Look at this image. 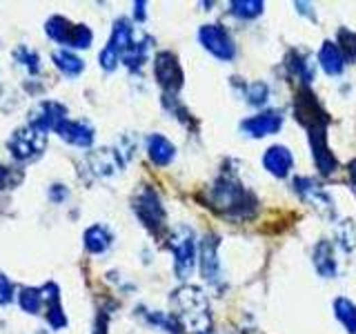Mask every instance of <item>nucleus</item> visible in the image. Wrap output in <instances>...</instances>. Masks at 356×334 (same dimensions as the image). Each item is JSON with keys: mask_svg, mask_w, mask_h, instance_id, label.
Masks as SVG:
<instances>
[{"mask_svg": "<svg viewBox=\"0 0 356 334\" xmlns=\"http://www.w3.org/2000/svg\"><path fill=\"white\" fill-rule=\"evenodd\" d=\"M200 198L205 200L209 209H214L218 216L227 221H248L256 214V207H259L256 194L250 192L238 178L227 174L216 178Z\"/></svg>", "mask_w": 356, "mask_h": 334, "instance_id": "nucleus-1", "label": "nucleus"}, {"mask_svg": "<svg viewBox=\"0 0 356 334\" xmlns=\"http://www.w3.org/2000/svg\"><path fill=\"white\" fill-rule=\"evenodd\" d=\"M172 317L187 334H209L211 312L205 292L198 285H181L172 294Z\"/></svg>", "mask_w": 356, "mask_h": 334, "instance_id": "nucleus-2", "label": "nucleus"}, {"mask_svg": "<svg viewBox=\"0 0 356 334\" xmlns=\"http://www.w3.org/2000/svg\"><path fill=\"white\" fill-rule=\"evenodd\" d=\"M167 245L174 254V270L178 278H187L192 274V270L198 263V245H196V237L194 230L187 225H178L170 239H167Z\"/></svg>", "mask_w": 356, "mask_h": 334, "instance_id": "nucleus-3", "label": "nucleus"}, {"mask_svg": "<svg viewBox=\"0 0 356 334\" xmlns=\"http://www.w3.org/2000/svg\"><path fill=\"white\" fill-rule=\"evenodd\" d=\"M131 207H134V212H136V216L140 218L143 225L147 228L154 237H159L165 228L167 212L163 207L161 196L156 194V189H152L149 185L140 187L131 198Z\"/></svg>", "mask_w": 356, "mask_h": 334, "instance_id": "nucleus-4", "label": "nucleus"}, {"mask_svg": "<svg viewBox=\"0 0 356 334\" xmlns=\"http://www.w3.org/2000/svg\"><path fill=\"white\" fill-rule=\"evenodd\" d=\"M44 145H47V134L31 125L16 129L7 141V148L18 163H29L33 159H38L44 152Z\"/></svg>", "mask_w": 356, "mask_h": 334, "instance_id": "nucleus-5", "label": "nucleus"}, {"mask_svg": "<svg viewBox=\"0 0 356 334\" xmlns=\"http://www.w3.org/2000/svg\"><path fill=\"white\" fill-rule=\"evenodd\" d=\"M154 74L156 81L163 87L165 96H176L185 83V74L178 56L174 51H159L154 58Z\"/></svg>", "mask_w": 356, "mask_h": 334, "instance_id": "nucleus-6", "label": "nucleus"}, {"mask_svg": "<svg viewBox=\"0 0 356 334\" xmlns=\"http://www.w3.org/2000/svg\"><path fill=\"white\" fill-rule=\"evenodd\" d=\"M198 42L203 45L214 58L229 63L236 56V45H234L229 31L222 25H200L198 27Z\"/></svg>", "mask_w": 356, "mask_h": 334, "instance_id": "nucleus-7", "label": "nucleus"}, {"mask_svg": "<svg viewBox=\"0 0 356 334\" xmlns=\"http://www.w3.org/2000/svg\"><path fill=\"white\" fill-rule=\"evenodd\" d=\"M292 185H294V192L303 198L312 209H316L321 216H327V218L334 216V200L330 198V194L325 192V189L314 181V178L296 176L292 181Z\"/></svg>", "mask_w": 356, "mask_h": 334, "instance_id": "nucleus-8", "label": "nucleus"}, {"mask_svg": "<svg viewBox=\"0 0 356 334\" xmlns=\"http://www.w3.org/2000/svg\"><path fill=\"white\" fill-rule=\"evenodd\" d=\"M283 111L281 109H265L261 114H254L241 122V132L250 138H265L270 134H276L283 127Z\"/></svg>", "mask_w": 356, "mask_h": 334, "instance_id": "nucleus-9", "label": "nucleus"}, {"mask_svg": "<svg viewBox=\"0 0 356 334\" xmlns=\"http://www.w3.org/2000/svg\"><path fill=\"white\" fill-rule=\"evenodd\" d=\"M220 239L216 234H205L198 245V270L207 283H218L220 278V261H218Z\"/></svg>", "mask_w": 356, "mask_h": 334, "instance_id": "nucleus-10", "label": "nucleus"}, {"mask_svg": "<svg viewBox=\"0 0 356 334\" xmlns=\"http://www.w3.org/2000/svg\"><path fill=\"white\" fill-rule=\"evenodd\" d=\"M87 170L92 176H98V178H111L116 176L125 161H122V156L118 150L114 148H100V150H94L87 154Z\"/></svg>", "mask_w": 356, "mask_h": 334, "instance_id": "nucleus-11", "label": "nucleus"}, {"mask_svg": "<svg viewBox=\"0 0 356 334\" xmlns=\"http://www.w3.org/2000/svg\"><path fill=\"white\" fill-rule=\"evenodd\" d=\"M307 138H309V148L312 156H314V163L318 167L321 174L332 176L337 172V159L327 148V127H316V129H307Z\"/></svg>", "mask_w": 356, "mask_h": 334, "instance_id": "nucleus-12", "label": "nucleus"}, {"mask_svg": "<svg viewBox=\"0 0 356 334\" xmlns=\"http://www.w3.org/2000/svg\"><path fill=\"white\" fill-rule=\"evenodd\" d=\"M67 120V107L56 103V100H44L36 109L31 111L29 125L36 127L40 132H49V129H58L60 122Z\"/></svg>", "mask_w": 356, "mask_h": 334, "instance_id": "nucleus-13", "label": "nucleus"}, {"mask_svg": "<svg viewBox=\"0 0 356 334\" xmlns=\"http://www.w3.org/2000/svg\"><path fill=\"white\" fill-rule=\"evenodd\" d=\"M263 167L272 176L285 178L289 176V172H292V167H294V154L289 152V148H285V145H272V148H267L263 154Z\"/></svg>", "mask_w": 356, "mask_h": 334, "instance_id": "nucleus-14", "label": "nucleus"}, {"mask_svg": "<svg viewBox=\"0 0 356 334\" xmlns=\"http://www.w3.org/2000/svg\"><path fill=\"white\" fill-rule=\"evenodd\" d=\"M56 134L67 141L70 145H76V148H89L94 143V127L85 120H72L67 118L65 122H60Z\"/></svg>", "mask_w": 356, "mask_h": 334, "instance_id": "nucleus-15", "label": "nucleus"}, {"mask_svg": "<svg viewBox=\"0 0 356 334\" xmlns=\"http://www.w3.org/2000/svg\"><path fill=\"white\" fill-rule=\"evenodd\" d=\"M312 263H314L316 272L323 276V278H334L339 274V261L337 256H334V248L330 241H318L314 245V252H312Z\"/></svg>", "mask_w": 356, "mask_h": 334, "instance_id": "nucleus-16", "label": "nucleus"}, {"mask_svg": "<svg viewBox=\"0 0 356 334\" xmlns=\"http://www.w3.org/2000/svg\"><path fill=\"white\" fill-rule=\"evenodd\" d=\"M318 63H321V70L327 76H341L345 72V63L348 61H345V56L339 49L337 42L325 40L318 49Z\"/></svg>", "mask_w": 356, "mask_h": 334, "instance_id": "nucleus-17", "label": "nucleus"}, {"mask_svg": "<svg viewBox=\"0 0 356 334\" xmlns=\"http://www.w3.org/2000/svg\"><path fill=\"white\" fill-rule=\"evenodd\" d=\"M147 156L154 165L165 167L174 161L176 156V148L170 138H165L163 134H149L147 136Z\"/></svg>", "mask_w": 356, "mask_h": 334, "instance_id": "nucleus-18", "label": "nucleus"}, {"mask_svg": "<svg viewBox=\"0 0 356 334\" xmlns=\"http://www.w3.org/2000/svg\"><path fill=\"white\" fill-rule=\"evenodd\" d=\"M134 45V27H131V20L129 18H118L111 27V36L107 47H111L116 54H125L129 47Z\"/></svg>", "mask_w": 356, "mask_h": 334, "instance_id": "nucleus-19", "label": "nucleus"}, {"mask_svg": "<svg viewBox=\"0 0 356 334\" xmlns=\"http://www.w3.org/2000/svg\"><path fill=\"white\" fill-rule=\"evenodd\" d=\"M85 250L89 254H103L111 248L114 234H111L105 225H92L85 230Z\"/></svg>", "mask_w": 356, "mask_h": 334, "instance_id": "nucleus-20", "label": "nucleus"}, {"mask_svg": "<svg viewBox=\"0 0 356 334\" xmlns=\"http://www.w3.org/2000/svg\"><path fill=\"white\" fill-rule=\"evenodd\" d=\"M152 38H140V40H134L131 47L120 56V63L127 67L129 72H138L140 67L145 65V61H147L149 56V49H152Z\"/></svg>", "mask_w": 356, "mask_h": 334, "instance_id": "nucleus-21", "label": "nucleus"}, {"mask_svg": "<svg viewBox=\"0 0 356 334\" xmlns=\"http://www.w3.org/2000/svg\"><path fill=\"white\" fill-rule=\"evenodd\" d=\"M51 61H54V65L58 67V70H60L65 76H70V78L81 76L83 70H85V63H83L81 56H76V54L70 51V49H58V51H54V54H51Z\"/></svg>", "mask_w": 356, "mask_h": 334, "instance_id": "nucleus-22", "label": "nucleus"}, {"mask_svg": "<svg viewBox=\"0 0 356 334\" xmlns=\"http://www.w3.org/2000/svg\"><path fill=\"white\" fill-rule=\"evenodd\" d=\"M74 29H76L74 22H70V20L63 18V16H51L47 20V25H44V31H47V36L54 42H58V45H70L72 42V36H74Z\"/></svg>", "mask_w": 356, "mask_h": 334, "instance_id": "nucleus-23", "label": "nucleus"}, {"mask_svg": "<svg viewBox=\"0 0 356 334\" xmlns=\"http://www.w3.org/2000/svg\"><path fill=\"white\" fill-rule=\"evenodd\" d=\"M334 315H337L339 323L345 330H348L350 334H356V305H354V301L339 296L337 301H334Z\"/></svg>", "mask_w": 356, "mask_h": 334, "instance_id": "nucleus-24", "label": "nucleus"}, {"mask_svg": "<svg viewBox=\"0 0 356 334\" xmlns=\"http://www.w3.org/2000/svg\"><path fill=\"white\" fill-rule=\"evenodd\" d=\"M287 67L292 70V74H296L300 78V83H303L305 87L312 83V78H314V70H312V63H309V54L292 51L287 56Z\"/></svg>", "mask_w": 356, "mask_h": 334, "instance_id": "nucleus-25", "label": "nucleus"}, {"mask_svg": "<svg viewBox=\"0 0 356 334\" xmlns=\"http://www.w3.org/2000/svg\"><path fill=\"white\" fill-rule=\"evenodd\" d=\"M42 303H44V296H42L40 287H20L18 289V305L22 312H27V315H38L42 310Z\"/></svg>", "mask_w": 356, "mask_h": 334, "instance_id": "nucleus-26", "label": "nucleus"}, {"mask_svg": "<svg viewBox=\"0 0 356 334\" xmlns=\"http://www.w3.org/2000/svg\"><path fill=\"white\" fill-rule=\"evenodd\" d=\"M263 9L265 3H261V0H234V3H229V11L241 20L259 18L263 14Z\"/></svg>", "mask_w": 356, "mask_h": 334, "instance_id": "nucleus-27", "label": "nucleus"}, {"mask_svg": "<svg viewBox=\"0 0 356 334\" xmlns=\"http://www.w3.org/2000/svg\"><path fill=\"white\" fill-rule=\"evenodd\" d=\"M337 241L343 252H352L356 248V225L352 218H345L337 225Z\"/></svg>", "mask_w": 356, "mask_h": 334, "instance_id": "nucleus-28", "label": "nucleus"}, {"mask_svg": "<svg viewBox=\"0 0 356 334\" xmlns=\"http://www.w3.org/2000/svg\"><path fill=\"white\" fill-rule=\"evenodd\" d=\"M14 61L25 67L29 74H38L40 72V56L33 49L25 47V45H20L18 49H14Z\"/></svg>", "mask_w": 356, "mask_h": 334, "instance_id": "nucleus-29", "label": "nucleus"}, {"mask_svg": "<svg viewBox=\"0 0 356 334\" xmlns=\"http://www.w3.org/2000/svg\"><path fill=\"white\" fill-rule=\"evenodd\" d=\"M339 49L343 51L345 61L348 63H356V31L348 29V27H341L339 29Z\"/></svg>", "mask_w": 356, "mask_h": 334, "instance_id": "nucleus-30", "label": "nucleus"}, {"mask_svg": "<svg viewBox=\"0 0 356 334\" xmlns=\"http://www.w3.org/2000/svg\"><path fill=\"white\" fill-rule=\"evenodd\" d=\"M245 98H248L250 105L261 107L267 103V98H270V87H267V83H263V81H254L248 85V89H245Z\"/></svg>", "mask_w": 356, "mask_h": 334, "instance_id": "nucleus-31", "label": "nucleus"}, {"mask_svg": "<svg viewBox=\"0 0 356 334\" xmlns=\"http://www.w3.org/2000/svg\"><path fill=\"white\" fill-rule=\"evenodd\" d=\"M92 40H94L92 29H89L87 25H76L74 36H72V42H70V47H74V49H87L89 45H92Z\"/></svg>", "mask_w": 356, "mask_h": 334, "instance_id": "nucleus-32", "label": "nucleus"}, {"mask_svg": "<svg viewBox=\"0 0 356 334\" xmlns=\"http://www.w3.org/2000/svg\"><path fill=\"white\" fill-rule=\"evenodd\" d=\"M100 67H103V70L105 72H114L116 70V65L120 63V54H116L114 49H111V47H107V45H105V49L103 51H100Z\"/></svg>", "mask_w": 356, "mask_h": 334, "instance_id": "nucleus-33", "label": "nucleus"}, {"mask_svg": "<svg viewBox=\"0 0 356 334\" xmlns=\"http://www.w3.org/2000/svg\"><path fill=\"white\" fill-rule=\"evenodd\" d=\"M11 299H14V283L0 272V305H7Z\"/></svg>", "mask_w": 356, "mask_h": 334, "instance_id": "nucleus-34", "label": "nucleus"}, {"mask_svg": "<svg viewBox=\"0 0 356 334\" xmlns=\"http://www.w3.org/2000/svg\"><path fill=\"white\" fill-rule=\"evenodd\" d=\"M18 181H20V176L16 172H11L9 167H5V165H0V192H3V189L14 187Z\"/></svg>", "mask_w": 356, "mask_h": 334, "instance_id": "nucleus-35", "label": "nucleus"}, {"mask_svg": "<svg viewBox=\"0 0 356 334\" xmlns=\"http://www.w3.org/2000/svg\"><path fill=\"white\" fill-rule=\"evenodd\" d=\"M49 198L54 200V203H63V200L67 198V187L65 185H51Z\"/></svg>", "mask_w": 356, "mask_h": 334, "instance_id": "nucleus-36", "label": "nucleus"}, {"mask_svg": "<svg viewBox=\"0 0 356 334\" xmlns=\"http://www.w3.org/2000/svg\"><path fill=\"white\" fill-rule=\"evenodd\" d=\"M145 7H147V5H145V3H140V0H138V3H134V18H136V20H145Z\"/></svg>", "mask_w": 356, "mask_h": 334, "instance_id": "nucleus-37", "label": "nucleus"}, {"mask_svg": "<svg viewBox=\"0 0 356 334\" xmlns=\"http://www.w3.org/2000/svg\"><path fill=\"white\" fill-rule=\"evenodd\" d=\"M296 7H298L300 14H307V16H309V20H316L314 11H312V5H305V3H296Z\"/></svg>", "mask_w": 356, "mask_h": 334, "instance_id": "nucleus-38", "label": "nucleus"}, {"mask_svg": "<svg viewBox=\"0 0 356 334\" xmlns=\"http://www.w3.org/2000/svg\"><path fill=\"white\" fill-rule=\"evenodd\" d=\"M350 176H352V181H354V185H356V161L350 163Z\"/></svg>", "mask_w": 356, "mask_h": 334, "instance_id": "nucleus-39", "label": "nucleus"}]
</instances>
